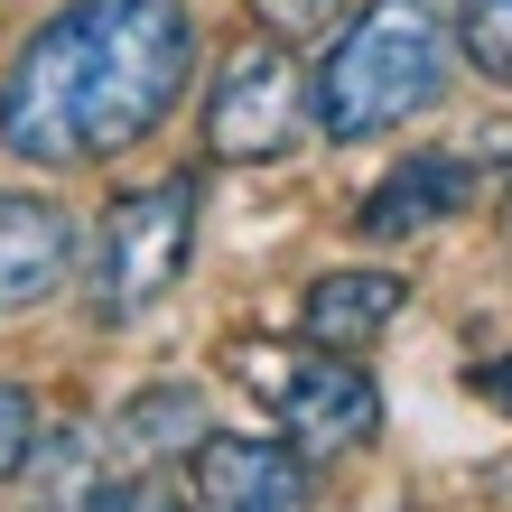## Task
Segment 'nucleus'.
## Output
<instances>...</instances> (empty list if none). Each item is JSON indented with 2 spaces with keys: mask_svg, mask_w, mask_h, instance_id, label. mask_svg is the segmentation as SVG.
<instances>
[{
  "mask_svg": "<svg viewBox=\"0 0 512 512\" xmlns=\"http://www.w3.org/2000/svg\"><path fill=\"white\" fill-rule=\"evenodd\" d=\"M187 75V0H66L0 75V140L38 168H103L168 122Z\"/></svg>",
  "mask_w": 512,
  "mask_h": 512,
  "instance_id": "nucleus-1",
  "label": "nucleus"
},
{
  "mask_svg": "<svg viewBox=\"0 0 512 512\" xmlns=\"http://www.w3.org/2000/svg\"><path fill=\"white\" fill-rule=\"evenodd\" d=\"M457 66V19L438 0H364L317 66V131L326 140H373L410 112H429Z\"/></svg>",
  "mask_w": 512,
  "mask_h": 512,
  "instance_id": "nucleus-2",
  "label": "nucleus"
},
{
  "mask_svg": "<svg viewBox=\"0 0 512 512\" xmlns=\"http://www.w3.org/2000/svg\"><path fill=\"white\" fill-rule=\"evenodd\" d=\"M196 252V177H159V187L112 196V215L94 233V308L103 317H140L187 280Z\"/></svg>",
  "mask_w": 512,
  "mask_h": 512,
  "instance_id": "nucleus-3",
  "label": "nucleus"
},
{
  "mask_svg": "<svg viewBox=\"0 0 512 512\" xmlns=\"http://www.w3.org/2000/svg\"><path fill=\"white\" fill-rule=\"evenodd\" d=\"M261 391H270V410H280V438L298 447V457H354L373 429H382V391L373 373L354 364V354H289V364H270V354H233Z\"/></svg>",
  "mask_w": 512,
  "mask_h": 512,
  "instance_id": "nucleus-4",
  "label": "nucleus"
},
{
  "mask_svg": "<svg viewBox=\"0 0 512 512\" xmlns=\"http://www.w3.org/2000/svg\"><path fill=\"white\" fill-rule=\"evenodd\" d=\"M298 131H308V75H298V56L280 38L233 47L215 94H205V149L233 159V168H261V159H280Z\"/></svg>",
  "mask_w": 512,
  "mask_h": 512,
  "instance_id": "nucleus-5",
  "label": "nucleus"
},
{
  "mask_svg": "<svg viewBox=\"0 0 512 512\" xmlns=\"http://www.w3.org/2000/svg\"><path fill=\"white\" fill-rule=\"evenodd\" d=\"M298 503H308V457L289 438L205 429L187 447V512H298Z\"/></svg>",
  "mask_w": 512,
  "mask_h": 512,
  "instance_id": "nucleus-6",
  "label": "nucleus"
},
{
  "mask_svg": "<svg viewBox=\"0 0 512 512\" xmlns=\"http://www.w3.org/2000/svg\"><path fill=\"white\" fill-rule=\"evenodd\" d=\"M75 270V215L47 196H0V317L38 308Z\"/></svg>",
  "mask_w": 512,
  "mask_h": 512,
  "instance_id": "nucleus-7",
  "label": "nucleus"
},
{
  "mask_svg": "<svg viewBox=\"0 0 512 512\" xmlns=\"http://www.w3.org/2000/svg\"><path fill=\"white\" fill-rule=\"evenodd\" d=\"M466 196H475V159H457V149H419V159H401L364 196L354 224H364L373 243H401V233H429L447 215H466Z\"/></svg>",
  "mask_w": 512,
  "mask_h": 512,
  "instance_id": "nucleus-8",
  "label": "nucleus"
},
{
  "mask_svg": "<svg viewBox=\"0 0 512 512\" xmlns=\"http://www.w3.org/2000/svg\"><path fill=\"white\" fill-rule=\"evenodd\" d=\"M410 280L401 270H326V280L308 289V308H298V326H308L317 354H364L391 317H401Z\"/></svg>",
  "mask_w": 512,
  "mask_h": 512,
  "instance_id": "nucleus-9",
  "label": "nucleus"
},
{
  "mask_svg": "<svg viewBox=\"0 0 512 512\" xmlns=\"http://www.w3.org/2000/svg\"><path fill=\"white\" fill-rule=\"evenodd\" d=\"M196 438H205V391L196 382H149L122 410V447L131 457H187Z\"/></svg>",
  "mask_w": 512,
  "mask_h": 512,
  "instance_id": "nucleus-10",
  "label": "nucleus"
},
{
  "mask_svg": "<svg viewBox=\"0 0 512 512\" xmlns=\"http://www.w3.org/2000/svg\"><path fill=\"white\" fill-rule=\"evenodd\" d=\"M457 47L475 75L512 84V0H457Z\"/></svg>",
  "mask_w": 512,
  "mask_h": 512,
  "instance_id": "nucleus-11",
  "label": "nucleus"
},
{
  "mask_svg": "<svg viewBox=\"0 0 512 512\" xmlns=\"http://www.w3.org/2000/svg\"><path fill=\"white\" fill-rule=\"evenodd\" d=\"M47 447V419H38V391L28 382H0V485L28 475V457Z\"/></svg>",
  "mask_w": 512,
  "mask_h": 512,
  "instance_id": "nucleus-12",
  "label": "nucleus"
},
{
  "mask_svg": "<svg viewBox=\"0 0 512 512\" xmlns=\"http://www.w3.org/2000/svg\"><path fill=\"white\" fill-rule=\"evenodd\" d=\"M28 466H38V457H28ZM84 475H94V447H84V438H56L47 447V466H38V512H84Z\"/></svg>",
  "mask_w": 512,
  "mask_h": 512,
  "instance_id": "nucleus-13",
  "label": "nucleus"
},
{
  "mask_svg": "<svg viewBox=\"0 0 512 512\" xmlns=\"http://www.w3.org/2000/svg\"><path fill=\"white\" fill-rule=\"evenodd\" d=\"M345 0H252V19H261V38H317V28H336Z\"/></svg>",
  "mask_w": 512,
  "mask_h": 512,
  "instance_id": "nucleus-14",
  "label": "nucleus"
},
{
  "mask_svg": "<svg viewBox=\"0 0 512 512\" xmlns=\"http://www.w3.org/2000/svg\"><path fill=\"white\" fill-rule=\"evenodd\" d=\"M84 512H187V503L159 494V485H94V494H84Z\"/></svg>",
  "mask_w": 512,
  "mask_h": 512,
  "instance_id": "nucleus-15",
  "label": "nucleus"
},
{
  "mask_svg": "<svg viewBox=\"0 0 512 512\" xmlns=\"http://www.w3.org/2000/svg\"><path fill=\"white\" fill-rule=\"evenodd\" d=\"M475 391H494V401H512V364H485V373H475Z\"/></svg>",
  "mask_w": 512,
  "mask_h": 512,
  "instance_id": "nucleus-16",
  "label": "nucleus"
},
{
  "mask_svg": "<svg viewBox=\"0 0 512 512\" xmlns=\"http://www.w3.org/2000/svg\"><path fill=\"white\" fill-rule=\"evenodd\" d=\"M503 485H512V475H503Z\"/></svg>",
  "mask_w": 512,
  "mask_h": 512,
  "instance_id": "nucleus-17",
  "label": "nucleus"
}]
</instances>
